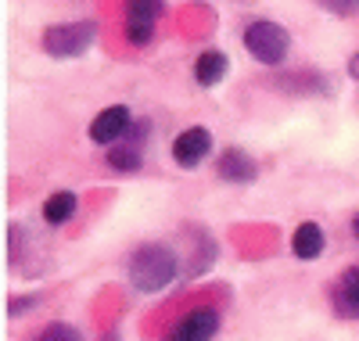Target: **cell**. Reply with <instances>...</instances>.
<instances>
[{
    "label": "cell",
    "instance_id": "cell-16",
    "mask_svg": "<svg viewBox=\"0 0 359 341\" xmlns=\"http://www.w3.org/2000/svg\"><path fill=\"white\" fill-rule=\"evenodd\" d=\"M348 72H352V79H359V54H352V61H348Z\"/></svg>",
    "mask_w": 359,
    "mask_h": 341
},
{
    "label": "cell",
    "instance_id": "cell-8",
    "mask_svg": "<svg viewBox=\"0 0 359 341\" xmlns=\"http://www.w3.org/2000/svg\"><path fill=\"white\" fill-rule=\"evenodd\" d=\"M216 173L226 180V183H252L259 176V166L255 159L245 151V147H226L216 162Z\"/></svg>",
    "mask_w": 359,
    "mask_h": 341
},
{
    "label": "cell",
    "instance_id": "cell-10",
    "mask_svg": "<svg viewBox=\"0 0 359 341\" xmlns=\"http://www.w3.org/2000/svg\"><path fill=\"white\" fill-rule=\"evenodd\" d=\"M323 227L320 223H313V220H306L302 227H294V237H291V252H294V259H302V262H313V259H320L323 255Z\"/></svg>",
    "mask_w": 359,
    "mask_h": 341
},
{
    "label": "cell",
    "instance_id": "cell-1",
    "mask_svg": "<svg viewBox=\"0 0 359 341\" xmlns=\"http://www.w3.org/2000/svg\"><path fill=\"white\" fill-rule=\"evenodd\" d=\"M176 252L165 244H144L133 252L130 259V284L144 295H155V291H165L172 281H176Z\"/></svg>",
    "mask_w": 359,
    "mask_h": 341
},
{
    "label": "cell",
    "instance_id": "cell-18",
    "mask_svg": "<svg viewBox=\"0 0 359 341\" xmlns=\"http://www.w3.org/2000/svg\"><path fill=\"white\" fill-rule=\"evenodd\" d=\"M352 230H355V237H359V215H355V220H352Z\"/></svg>",
    "mask_w": 359,
    "mask_h": 341
},
{
    "label": "cell",
    "instance_id": "cell-2",
    "mask_svg": "<svg viewBox=\"0 0 359 341\" xmlns=\"http://www.w3.org/2000/svg\"><path fill=\"white\" fill-rule=\"evenodd\" d=\"M245 51L255 61H262V65H280V61L287 58V51H291V36H287L284 25L259 18L245 29Z\"/></svg>",
    "mask_w": 359,
    "mask_h": 341
},
{
    "label": "cell",
    "instance_id": "cell-15",
    "mask_svg": "<svg viewBox=\"0 0 359 341\" xmlns=\"http://www.w3.org/2000/svg\"><path fill=\"white\" fill-rule=\"evenodd\" d=\"M40 298L36 295H25V298H8V316H22L25 309H33Z\"/></svg>",
    "mask_w": 359,
    "mask_h": 341
},
{
    "label": "cell",
    "instance_id": "cell-9",
    "mask_svg": "<svg viewBox=\"0 0 359 341\" xmlns=\"http://www.w3.org/2000/svg\"><path fill=\"white\" fill-rule=\"evenodd\" d=\"M331 302H334V313H338V316H345V320H359V266L345 269L338 281H334Z\"/></svg>",
    "mask_w": 359,
    "mask_h": 341
},
{
    "label": "cell",
    "instance_id": "cell-4",
    "mask_svg": "<svg viewBox=\"0 0 359 341\" xmlns=\"http://www.w3.org/2000/svg\"><path fill=\"white\" fill-rule=\"evenodd\" d=\"M147 137H151V122L147 119H140V122H133V130L118 140V144H111L108 147V166L115 169V173H137L140 169V162H144V147H147Z\"/></svg>",
    "mask_w": 359,
    "mask_h": 341
},
{
    "label": "cell",
    "instance_id": "cell-7",
    "mask_svg": "<svg viewBox=\"0 0 359 341\" xmlns=\"http://www.w3.org/2000/svg\"><path fill=\"white\" fill-rule=\"evenodd\" d=\"M208 151H212V133H208L205 126H191L184 130L176 140H172V159L180 169H194L208 159Z\"/></svg>",
    "mask_w": 359,
    "mask_h": 341
},
{
    "label": "cell",
    "instance_id": "cell-13",
    "mask_svg": "<svg viewBox=\"0 0 359 341\" xmlns=\"http://www.w3.org/2000/svg\"><path fill=\"white\" fill-rule=\"evenodd\" d=\"M165 4L162 0H126V25H147L155 29V22L162 18Z\"/></svg>",
    "mask_w": 359,
    "mask_h": 341
},
{
    "label": "cell",
    "instance_id": "cell-17",
    "mask_svg": "<svg viewBox=\"0 0 359 341\" xmlns=\"http://www.w3.org/2000/svg\"><path fill=\"white\" fill-rule=\"evenodd\" d=\"M327 4H334V8H338V0H327ZM352 4H359V0H345V8H352Z\"/></svg>",
    "mask_w": 359,
    "mask_h": 341
},
{
    "label": "cell",
    "instance_id": "cell-6",
    "mask_svg": "<svg viewBox=\"0 0 359 341\" xmlns=\"http://www.w3.org/2000/svg\"><path fill=\"white\" fill-rule=\"evenodd\" d=\"M130 130H133L130 108H126V105H111V108H104L94 122H90V140L101 144V147H111V144L123 140Z\"/></svg>",
    "mask_w": 359,
    "mask_h": 341
},
{
    "label": "cell",
    "instance_id": "cell-3",
    "mask_svg": "<svg viewBox=\"0 0 359 341\" xmlns=\"http://www.w3.org/2000/svg\"><path fill=\"white\" fill-rule=\"evenodd\" d=\"M94 40H97L94 22H65V25H50L43 33V51L50 58H79Z\"/></svg>",
    "mask_w": 359,
    "mask_h": 341
},
{
    "label": "cell",
    "instance_id": "cell-14",
    "mask_svg": "<svg viewBox=\"0 0 359 341\" xmlns=\"http://www.w3.org/2000/svg\"><path fill=\"white\" fill-rule=\"evenodd\" d=\"M36 341H83V337H79V330H76L72 323L54 320V323H47V327L40 330V337H36Z\"/></svg>",
    "mask_w": 359,
    "mask_h": 341
},
{
    "label": "cell",
    "instance_id": "cell-5",
    "mask_svg": "<svg viewBox=\"0 0 359 341\" xmlns=\"http://www.w3.org/2000/svg\"><path fill=\"white\" fill-rule=\"evenodd\" d=\"M216 330H219V313L212 305H198L169 330L165 341H212Z\"/></svg>",
    "mask_w": 359,
    "mask_h": 341
},
{
    "label": "cell",
    "instance_id": "cell-12",
    "mask_svg": "<svg viewBox=\"0 0 359 341\" xmlns=\"http://www.w3.org/2000/svg\"><path fill=\"white\" fill-rule=\"evenodd\" d=\"M76 205H79V198L72 191H57V194H50L43 201V220L50 227H62V223H69L72 215H76Z\"/></svg>",
    "mask_w": 359,
    "mask_h": 341
},
{
    "label": "cell",
    "instance_id": "cell-11",
    "mask_svg": "<svg viewBox=\"0 0 359 341\" xmlns=\"http://www.w3.org/2000/svg\"><path fill=\"white\" fill-rule=\"evenodd\" d=\"M226 69H230V65H226V54H223V51H205V54H198V61H194V79H198V86L212 90V86L223 83Z\"/></svg>",
    "mask_w": 359,
    "mask_h": 341
}]
</instances>
